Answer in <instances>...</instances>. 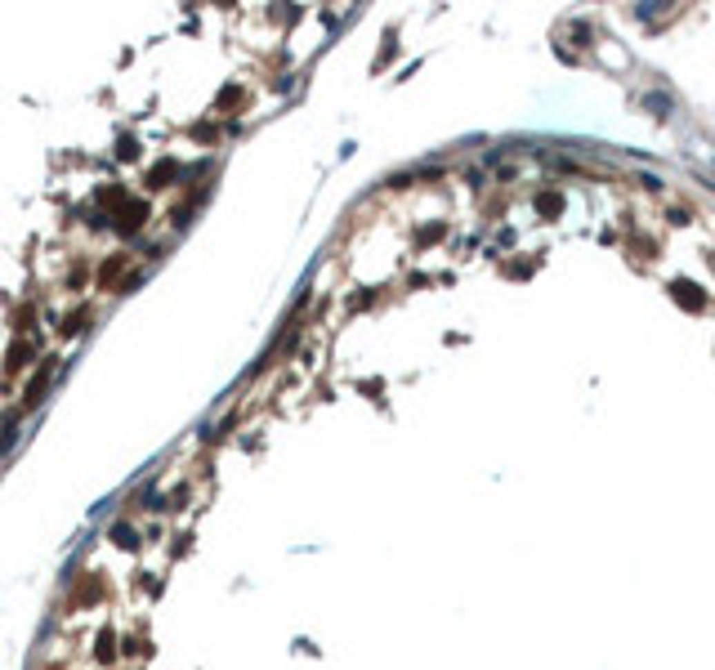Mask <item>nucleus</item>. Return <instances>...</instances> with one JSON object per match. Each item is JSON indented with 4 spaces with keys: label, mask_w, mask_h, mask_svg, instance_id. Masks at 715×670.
I'll return each instance as SVG.
<instances>
[{
    "label": "nucleus",
    "mask_w": 715,
    "mask_h": 670,
    "mask_svg": "<svg viewBox=\"0 0 715 670\" xmlns=\"http://www.w3.org/2000/svg\"><path fill=\"white\" fill-rule=\"evenodd\" d=\"M675 299H684L689 308H702V295H698V286H693V282H675Z\"/></svg>",
    "instance_id": "nucleus-1"
}]
</instances>
